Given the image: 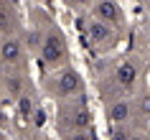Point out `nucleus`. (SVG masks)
Wrapping results in <instances>:
<instances>
[{"instance_id":"obj_1","label":"nucleus","mask_w":150,"mask_h":140,"mask_svg":"<svg viewBox=\"0 0 150 140\" xmlns=\"http://www.w3.org/2000/svg\"><path fill=\"white\" fill-rule=\"evenodd\" d=\"M43 89H46L48 97H54L59 102L84 99V79H81L79 69H74L71 64L48 71L46 79H43Z\"/></svg>"},{"instance_id":"obj_2","label":"nucleus","mask_w":150,"mask_h":140,"mask_svg":"<svg viewBox=\"0 0 150 140\" xmlns=\"http://www.w3.org/2000/svg\"><path fill=\"white\" fill-rule=\"evenodd\" d=\"M41 64L46 71L61 69V66H69V41L64 36V31L56 23H51L46 28V36H43V46H41Z\"/></svg>"},{"instance_id":"obj_3","label":"nucleus","mask_w":150,"mask_h":140,"mask_svg":"<svg viewBox=\"0 0 150 140\" xmlns=\"http://www.w3.org/2000/svg\"><path fill=\"white\" fill-rule=\"evenodd\" d=\"M59 125H61L66 132L71 130H89V125H92V112H89V107L79 99H71L66 102V104H61V109H59Z\"/></svg>"},{"instance_id":"obj_4","label":"nucleus","mask_w":150,"mask_h":140,"mask_svg":"<svg viewBox=\"0 0 150 140\" xmlns=\"http://www.w3.org/2000/svg\"><path fill=\"white\" fill-rule=\"evenodd\" d=\"M89 18H94V21H99V23L110 26V28H115V31H125V13H122V8H120L117 0H94L92 3V8H89Z\"/></svg>"},{"instance_id":"obj_5","label":"nucleus","mask_w":150,"mask_h":140,"mask_svg":"<svg viewBox=\"0 0 150 140\" xmlns=\"http://www.w3.org/2000/svg\"><path fill=\"white\" fill-rule=\"evenodd\" d=\"M0 59L10 69H23L28 61V48L23 36H0Z\"/></svg>"},{"instance_id":"obj_6","label":"nucleus","mask_w":150,"mask_h":140,"mask_svg":"<svg viewBox=\"0 0 150 140\" xmlns=\"http://www.w3.org/2000/svg\"><path fill=\"white\" fill-rule=\"evenodd\" d=\"M112 82L120 87V89H135L137 82H140V64L135 59H120L115 66H112Z\"/></svg>"},{"instance_id":"obj_7","label":"nucleus","mask_w":150,"mask_h":140,"mask_svg":"<svg viewBox=\"0 0 150 140\" xmlns=\"http://www.w3.org/2000/svg\"><path fill=\"white\" fill-rule=\"evenodd\" d=\"M84 33H87V41L94 48H112V43L117 41V31L110 28V26H104V23H99V21H94V18H87Z\"/></svg>"},{"instance_id":"obj_8","label":"nucleus","mask_w":150,"mask_h":140,"mask_svg":"<svg viewBox=\"0 0 150 140\" xmlns=\"http://www.w3.org/2000/svg\"><path fill=\"white\" fill-rule=\"evenodd\" d=\"M0 36H21V21L10 0H0Z\"/></svg>"},{"instance_id":"obj_9","label":"nucleus","mask_w":150,"mask_h":140,"mask_svg":"<svg viewBox=\"0 0 150 140\" xmlns=\"http://www.w3.org/2000/svg\"><path fill=\"white\" fill-rule=\"evenodd\" d=\"M132 104L127 99H115L107 107V120H110L112 125H125V122H130V117H132Z\"/></svg>"},{"instance_id":"obj_10","label":"nucleus","mask_w":150,"mask_h":140,"mask_svg":"<svg viewBox=\"0 0 150 140\" xmlns=\"http://www.w3.org/2000/svg\"><path fill=\"white\" fill-rule=\"evenodd\" d=\"M3 84H5V89H8V94L10 97H23V89H25V79H23V74H21V69H13L10 74H5V79H3Z\"/></svg>"},{"instance_id":"obj_11","label":"nucleus","mask_w":150,"mask_h":140,"mask_svg":"<svg viewBox=\"0 0 150 140\" xmlns=\"http://www.w3.org/2000/svg\"><path fill=\"white\" fill-rule=\"evenodd\" d=\"M135 112L142 117V120H150V92L140 94L137 102H135Z\"/></svg>"},{"instance_id":"obj_12","label":"nucleus","mask_w":150,"mask_h":140,"mask_svg":"<svg viewBox=\"0 0 150 140\" xmlns=\"http://www.w3.org/2000/svg\"><path fill=\"white\" fill-rule=\"evenodd\" d=\"M132 127H130V122L125 125H112V140H130L132 138Z\"/></svg>"},{"instance_id":"obj_13","label":"nucleus","mask_w":150,"mask_h":140,"mask_svg":"<svg viewBox=\"0 0 150 140\" xmlns=\"http://www.w3.org/2000/svg\"><path fill=\"white\" fill-rule=\"evenodd\" d=\"M18 109H21V115H33L36 104H33V99L28 94H23V97H18Z\"/></svg>"},{"instance_id":"obj_14","label":"nucleus","mask_w":150,"mask_h":140,"mask_svg":"<svg viewBox=\"0 0 150 140\" xmlns=\"http://www.w3.org/2000/svg\"><path fill=\"white\" fill-rule=\"evenodd\" d=\"M64 140H92V132L89 130H71L64 135Z\"/></svg>"},{"instance_id":"obj_15","label":"nucleus","mask_w":150,"mask_h":140,"mask_svg":"<svg viewBox=\"0 0 150 140\" xmlns=\"http://www.w3.org/2000/svg\"><path fill=\"white\" fill-rule=\"evenodd\" d=\"M66 3H69L71 8H92V3H94V0H66Z\"/></svg>"},{"instance_id":"obj_16","label":"nucleus","mask_w":150,"mask_h":140,"mask_svg":"<svg viewBox=\"0 0 150 140\" xmlns=\"http://www.w3.org/2000/svg\"><path fill=\"white\" fill-rule=\"evenodd\" d=\"M43 120H46V117H43V112H41V109L36 107V112H33V122H36V125L41 127V125H43Z\"/></svg>"},{"instance_id":"obj_17","label":"nucleus","mask_w":150,"mask_h":140,"mask_svg":"<svg viewBox=\"0 0 150 140\" xmlns=\"http://www.w3.org/2000/svg\"><path fill=\"white\" fill-rule=\"evenodd\" d=\"M130 140H150V135H148V132H142V130H135Z\"/></svg>"},{"instance_id":"obj_18","label":"nucleus","mask_w":150,"mask_h":140,"mask_svg":"<svg viewBox=\"0 0 150 140\" xmlns=\"http://www.w3.org/2000/svg\"><path fill=\"white\" fill-rule=\"evenodd\" d=\"M5 79V64H3V59H0V82Z\"/></svg>"},{"instance_id":"obj_19","label":"nucleus","mask_w":150,"mask_h":140,"mask_svg":"<svg viewBox=\"0 0 150 140\" xmlns=\"http://www.w3.org/2000/svg\"><path fill=\"white\" fill-rule=\"evenodd\" d=\"M0 122H5V117H3V112H0Z\"/></svg>"}]
</instances>
